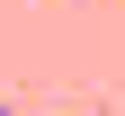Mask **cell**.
Masks as SVG:
<instances>
[{
    "instance_id": "cell-1",
    "label": "cell",
    "mask_w": 125,
    "mask_h": 116,
    "mask_svg": "<svg viewBox=\"0 0 125 116\" xmlns=\"http://www.w3.org/2000/svg\"><path fill=\"white\" fill-rule=\"evenodd\" d=\"M0 116H9V107H0Z\"/></svg>"
}]
</instances>
